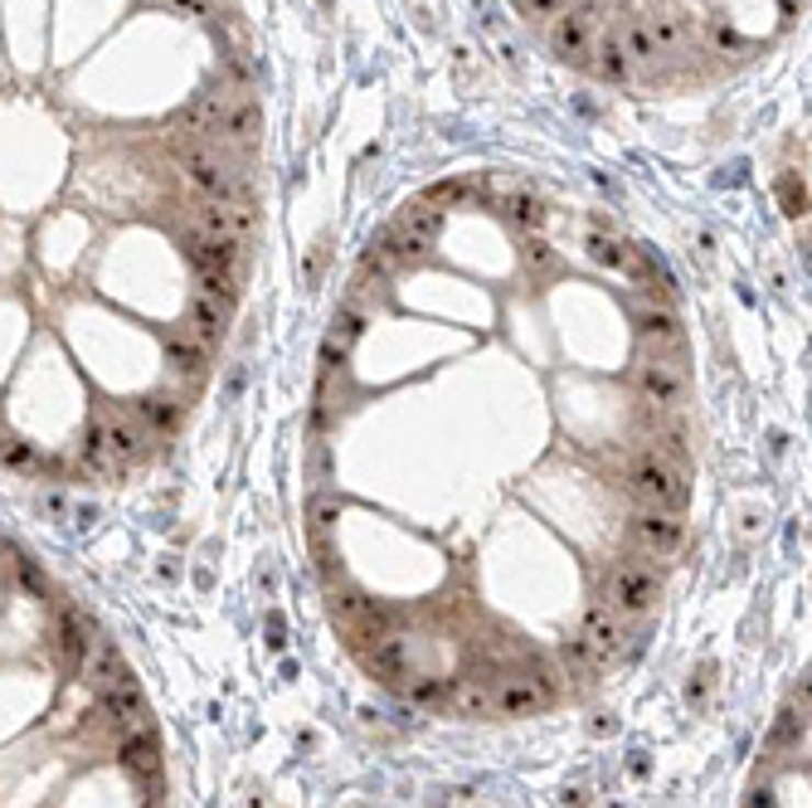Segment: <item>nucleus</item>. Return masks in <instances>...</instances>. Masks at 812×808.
<instances>
[{
    "label": "nucleus",
    "instance_id": "obj_43",
    "mask_svg": "<svg viewBox=\"0 0 812 808\" xmlns=\"http://www.w3.org/2000/svg\"><path fill=\"white\" fill-rule=\"evenodd\" d=\"M171 10H185V15H205V0H171Z\"/></svg>",
    "mask_w": 812,
    "mask_h": 808
},
{
    "label": "nucleus",
    "instance_id": "obj_21",
    "mask_svg": "<svg viewBox=\"0 0 812 808\" xmlns=\"http://www.w3.org/2000/svg\"><path fill=\"white\" fill-rule=\"evenodd\" d=\"M589 258L594 263H604V268H613V273H638V263H633V249H628L623 239H613V234H604V229H589Z\"/></svg>",
    "mask_w": 812,
    "mask_h": 808
},
{
    "label": "nucleus",
    "instance_id": "obj_41",
    "mask_svg": "<svg viewBox=\"0 0 812 808\" xmlns=\"http://www.w3.org/2000/svg\"><path fill=\"white\" fill-rule=\"evenodd\" d=\"M44 512L64 521V516H69V497H64V492H44Z\"/></svg>",
    "mask_w": 812,
    "mask_h": 808
},
{
    "label": "nucleus",
    "instance_id": "obj_28",
    "mask_svg": "<svg viewBox=\"0 0 812 808\" xmlns=\"http://www.w3.org/2000/svg\"><path fill=\"white\" fill-rule=\"evenodd\" d=\"M618 40H623V54L633 64H647V59H657V44H652V30H647V20H628L623 30H618Z\"/></svg>",
    "mask_w": 812,
    "mask_h": 808
},
{
    "label": "nucleus",
    "instance_id": "obj_12",
    "mask_svg": "<svg viewBox=\"0 0 812 808\" xmlns=\"http://www.w3.org/2000/svg\"><path fill=\"white\" fill-rule=\"evenodd\" d=\"M229 317H234V307H229V302H219V298L190 293V302H185V332L195 336L200 346H210V351L224 341V332H229Z\"/></svg>",
    "mask_w": 812,
    "mask_h": 808
},
{
    "label": "nucleus",
    "instance_id": "obj_24",
    "mask_svg": "<svg viewBox=\"0 0 812 808\" xmlns=\"http://www.w3.org/2000/svg\"><path fill=\"white\" fill-rule=\"evenodd\" d=\"M652 44H657V54H686V40H691V30H686L681 15H652Z\"/></svg>",
    "mask_w": 812,
    "mask_h": 808
},
{
    "label": "nucleus",
    "instance_id": "obj_11",
    "mask_svg": "<svg viewBox=\"0 0 812 808\" xmlns=\"http://www.w3.org/2000/svg\"><path fill=\"white\" fill-rule=\"evenodd\" d=\"M594 35H599L594 10H569V15H560L555 30H550V49H555V59H565V64H584L589 49H594Z\"/></svg>",
    "mask_w": 812,
    "mask_h": 808
},
{
    "label": "nucleus",
    "instance_id": "obj_10",
    "mask_svg": "<svg viewBox=\"0 0 812 808\" xmlns=\"http://www.w3.org/2000/svg\"><path fill=\"white\" fill-rule=\"evenodd\" d=\"M253 224H258V210L229 205V200H205L195 210V220H190V229L214 234V239H244V234H253Z\"/></svg>",
    "mask_w": 812,
    "mask_h": 808
},
{
    "label": "nucleus",
    "instance_id": "obj_23",
    "mask_svg": "<svg viewBox=\"0 0 812 808\" xmlns=\"http://www.w3.org/2000/svg\"><path fill=\"white\" fill-rule=\"evenodd\" d=\"M166 361H171L176 370H185V375H200V370L210 366V346H200L190 332L166 336Z\"/></svg>",
    "mask_w": 812,
    "mask_h": 808
},
{
    "label": "nucleus",
    "instance_id": "obj_45",
    "mask_svg": "<svg viewBox=\"0 0 812 808\" xmlns=\"http://www.w3.org/2000/svg\"><path fill=\"white\" fill-rule=\"evenodd\" d=\"M749 808H774V794H769V789H754V799H749Z\"/></svg>",
    "mask_w": 812,
    "mask_h": 808
},
{
    "label": "nucleus",
    "instance_id": "obj_32",
    "mask_svg": "<svg viewBox=\"0 0 812 808\" xmlns=\"http://www.w3.org/2000/svg\"><path fill=\"white\" fill-rule=\"evenodd\" d=\"M511 220H516V229L540 234L545 229V205H540L535 195H511Z\"/></svg>",
    "mask_w": 812,
    "mask_h": 808
},
{
    "label": "nucleus",
    "instance_id": "obj_39",
    "mask_svg": "<svg viewBox=\"0 0 812 808\" xmlns=\"http://www.w3.org/2000/svg\"><path fill=\"white\" fill-rule=\"evenodd\" d=\"M409 702H419V706H428V702H443V682H438V677L414 682V687H409Z\"/></svg>",
    "mask_w": 812,
    "mask_h": 808
},
{
    "label": "nucleus",
    "instance_id": "obj_34",
    "mask_svg": "<svg viewBox=\"0 0 812 808\" xmlns=\"http://www.w3.org/2000/svg\"><path fill=\"white\" fill-rule=\"evenodd\" d=\"M778 200H783V215H808V186L798 181V176H783L778 181Z\"/></svg>",
    "mask_w": 812,
    "mask_h": 808
},
{
    "label": "nucleus",
    "instance_id": "obj_3",
    "mask_svg": "<svg viewBox=\"0 0 812 808\" xmlns=\"http://www.w3.org/2000/svg\"><path fill=\"white\" fill-rule=\"evenodd\" d=\"M93 434L122 468H132L146 453V429L137 424V414H132L127 404H103V409L93 414Z\"/></svg>",
    "mask_w": 812,
    "mask_h": 808
},
{
    "label": "nucleus",
    "instance_id": "obj_5",
    "mask_svg": "<svg viewBox=\"0 0 812 808\" xmlns=\"http://www.w3.org/2000/svg\"><path fill=\"white\" fill-rule=\"evenodd\" d=\"M579 638L594 648L604 662H613V658H623L628 653V643H633V628H628V619L613 609V604H589L584 609V624H579Z\"/></svg>",
    "mask_w": 812,
    "mask_h": 808
},
{
    "label": "nucleus",
    "instance_id": "obj_40",
    "mask_svg": "<svg viewBox=\"0 0 812 808\" xmlns=\"http://www.w3.org/2000/svg\"><path fill=\"white\" fill-rule=\"evenodd\" d=\"M20 585H30V590H35V594H44V575H40V570H35V565H30V556H25V560H20Z\"/></svg>",
    "mask_w": 812,
    "mask_h": 808
},
{
    "label": "nucleus",
    "instance_id": "obj_36",
    "mask_svg": "<svg viewBox=\"0 0 812 808\" xmlns=\"http://www.w3.org/2000/svg\"><path fill=\"white\" fill-rule=\"evenodd\" d=\"M526 268L530 273H555V249L545 239H530L526 244Z\"/></svg>",
    "mask_w": 812,
    "mask_h": 808
},
{
    "label": "nucleus",
    "instance_id": "obj_35",
    "mask_svg": "<svg viewBox=\"0 0 812 808\" xmlns=\"http://www.w3.org/2000/svg\"><path fill=\"white\" fill-rule=\"evenodd\" d=\"M336 512H341V507H336V497H326V492H317V497L307 502V521H312V531H317V536L331 531Z\"/></svg>",
    "mask_w": 812,
    "mask_h": 808
},
{
    "label": "nucleus",
    "instance_id": "obj_2",
    "mask_svg": "<svg viewBox=\"0 0 812 808\" xmlns=\"http://www.w3.org/2000/svg\"><path fill=\"white\" fill-rule=\"evenodd\" d=\"M628 487H633V497L642 502V507H652V512H676V516H681V507H686L681 473H676L667 458H657V453L638 458L633 473H628Z\"/></svg>",
    "mask_w": 812,
    "mask_h": 808
},
{
    "label": "nucleus",
    "instance_id": "obj_1",
    "mask_svg": "<svg viewBox=\"0 0 812 808\" xmlns=\"http://www.w3.org/2000/svg\"><path fill=\"white\" fill-rule=\"evenodd\" d=\"M662 599V575L657 570H647L642 560H618L613 570H608V599L623 619H642L647 609H657Z\"/></svg>",
    "mask_w": 812,
    "mask_h": 808
},
{
    "label": "nucleus",
    "instance_id": "obj_38",
    "mask_svg": "<svg viewBox=\"0 0 812 808\" xmlns=\"http://www.w3.org/2000/svg\"><path fill=\"white\" fill-rule=\"evenodd\" d=\"M516 10L530 20H560L565 15V0H516Z\"/></svg>",
    "mask_w": 812,
    "mask_h": 808
},
{
    "label": "nucleus",
    "instance_id": "obj_4",
    "mask_svg": "<svg viewBox=\"0 0 812 808\" xmlns=\"http://www.w3.org/2000/svg\"><path fill=\"white\" fill-rule=\"evenodd\" d=\"M628 536H633L638 551H647V556H657V560H672L676 551H681V541H686V521L676 512L642 507L633 521H628Z\"/></svg>",
    "mask_w": 812,
    "mask_h": 808
},
{
    "label": "nucleus",
    "instance_id": "obj_25",
    "mask_svg": "<svg viewBox=\"0 0 812 808\" xmlns=\"http://www.w3.org/2000/svg\"><path fill=\"white\" fill-rule=\"evenodd\" d=\"M127 409L137 414V424L146 434H171L176 419H180V409L171 400H142V404H127Z\"/></svg>",
    "mask_w": 812,
    "mask_h": 808
},
{
    "label": "nucleus",
    "instance_id": "obj_19",
    "mask_svg": "<svg viewBox=\"0 0 812 808\" xmlns=\"http://www.w3.org/2000/svg\"><path fill=\"white\" fill-rule=\"evenodd\" d=\"M244 254V239H214V234L190 229V258H195L200 273H229Z\"/></svg>",
    "mask_w": 812,
    "mask_h": 808
},
{
    "label": "nucleus",
    "instance_id": "obj_16",
    "mask_svg": "<svg viewBox=\"0 0 812 808\" xmlns=\"http://www.w3.org/2000/svg\"><path fill=\"white\" fill-rule=\"evenodd\" d=\"M180 171H185V186L200 190V195H214V200H234V195H239V181H229V171H224L210 152H185Z\"/></svg>",
    "mask_w": 812,
    "mask_h": 808
},
{
    "label": "nucleus",
    "instance_id": "obj_44",
    "mask_svg": "<svg viewBox=\"0 0 812 808\" xmlns=\"http://www.w3.org/2000/svg\"><path fill=\"white\" fill-rule=\"evenodd\" d=\"M433 200H462V186H453V181H448V186H433Z\"/></svg>",
    "mask_w": 812,
    "mask_h": 808
},
{
    "label": "nucleus",
    "instance_id": "obj_13",
    "mask_svg": "<svg viewBox=\"0 0 812 808\" xmlns=\"http://www.w3.org/2000/svg\"><path fill=\"white\" fill-rule=\"evenodd\" d=\"M365 667L375 672V677H404V672L414 667V638L399 633V628H390V633H380L375 643H365Z\"/></svg>",
    "mask_w": 812,
    "mask_h": 808
},
{
    "label": "nucleus",
    "instance_id": "obj_18",
    "mask_svg": "<svg viewBox=\"0 0 812 808\" xmlns=\"http://www.w3.org/2000/svg\"><path fill=\"white\" fill-rule=\"evenodd\" d=\"M365 336V307L360 302H346L341 312H336V322H331V332H326V346H322V361L326 366H336V361H346L351 356V346Z\"/></svg>",
    "mask_w": 812,
    "mask_h": 808
},
{
    "label": "nucleus",
    "instance_id": "obj_42",
    "mask_svg": "<svg viewBox=\"0 0 812 808\" xmlns=\"http://www.w3.org/2000/svg\"><path fill=\"white\" fill-rule=\"evenodd\" d=\"M710 40H715L720 49H740V35L730 25H710Z\"/></svg>",
    "mask_w": 812,
    "mask_h": 808
},
{
    "label": "nucleus",
    "instance_id": "obj_8",
    "mask_svg": "<svg viewBox=\"0 0 812 808\" xmlns=\"http://www.w3.org/2000/svg\"><path fill=\"white\" fill-rule=\"evenodd\" d=\"M638 390H642V400L652 404V409H662V414H676L686 404V375H681V366H672V361H647L638 370Z\"/></svg>",
    "mask_w": 812,
    "mask_h": 808
},
{
    "label": "nucleus",
    "instance_id": "obj_27",
    "mask_svg": "<svg viewBox=\"0 0 812 808\" xmlns=\"http://www.w3.org/2000/svg\"><path fill=\"white\" fill-rule=\"evenodd\" d=\"M638 332L647 336V341H662V346H676V336H681V332H676V317L667 307H642L638 312Z\"/></svg>",
    "mask_w": 812,
    "mask_h": 808
},
{
    "label": "nucleus",
    "instance_id": "obj_46",
    "mask_svg": "<svg viewBox=\"0 0 812 808\" xmlns=\"http://www.w3.org/2000/svg\"><path fill=\"white\" fill-rule=\"evenodd\" d=\"M0 444H5V429H0Z\"/></svg>",
    "mask_w": 812,
    "mask_h": 808
},
{
    "label": "nucleus",
    "instance_id": "obj_17",
    "mask_svg": "<svg viewBox=\"0 0 812 808\" xmlns=\"http://www.w3.org/2000/svg\"><path fill=\"white\" fill-rule=\"evenodd\" d=\"M443 706L453 716H462V721H487V716L496 711V706H492V687L482 677H453V682H443Z\"/></svg>",
    "mask_w": 812,
    "mask_h": 808
},
{
    "label": "nucleus",
    "instance_id": "obj_26",
    "mask_svg": "<svg viewBox=\"0 0 812 808\" xmlns=\"http://www.w3.org/2000/svg\"><path fill=\"white\" fill-rule=\"evenodd\" d=\"M258 127H263V112H258V103H248V98H244V103H229L219 132H224V137H234V142H248Z\"/></svg>",
    "mask_w": 812,
    "mask_h": 808
},
{
    "label": "nucleus",
    "instance_id": "obj_30",
    "mask_svg": "<svg viewBox=\"0 0 812 808\" xmlns=\"http://www.w3.org/2000/svg\"><path fill=\"white\" fill-rule=\"evenodd\" d=\"M83 648H88L83 619H78V614H64V624H59V662H64V667H78Z\"/></svg>",
    "mask_w": 812,
    "mask_h": 808
},
{
    "label": "nucleus",
    "instance_id": "obj_31",
    "mask_svg": "<svg viewBox=\"0 0 812 808\" xmlns=\"http://www.w3.org/2000/svg\"><path fill=\"white\" fill-rule=\"evenodd\" d=\"M0 468H10V473H35V468H40V453H35V444L5 439V444H0Z\"/></svg>",
    "mask_w": 812,
    "mask_h": 808
},
{
    "label": "nucleus",
    "instance_id": "obj_15",
    "mask_svg": "<svg viewBox=\"0 0 812 808\" xmlns=\"http://www.w3.org/2000/svg\"><path fill=\"white\" fill-rule=\"evenodd\" d=\"M492 706L501 716H535V711H545V697H540V687L530 682V672H506L501 682L492 687Z\"/></svg>",
    "mask_w": 812,
    "mask_h": 808
},
{
    "label": "nucleus",
    "instance_id": "obj_29",
    "mask_svg": "<svg viewBox=\"0 0 812 808\" xmlns=\"http://www.w3.org/2000/svg\"><path fill=\"white\" fill-rule=\"evenodd\" d=\"M560 658H565V667L574 672V677H594V672L604 667V658L594 653V648L584 643L579 633H574V638H565V643H560Z\"/></svg>",
    "mask_w": 812,
    "mask_h": 808
},
{
    "label": "nucleus",
    "instance_id": "obj_6",
    "mask_svg": "<svg viewBox=\"0 0 812 808\" xmlns=\"http://www.w3.org/2000/svg\"><path fill=\"white\" fill-rule=\"evenodd\" d=\"M98 721L108 726V731L127 736V731H142V726H151V706H146L142 687L137 682H117V687L103 692V702H98Z\"/></svg>",
    "mask_w": 812,
    "mask_h": 808
},
{
    "label": "nucleus",
    "instance_id": "obj_7",
    "mask_svg": "<svg viewBox=\"0 0 812 808\" xmlns=\"http://www.w3.org/2000/svg\"><path fill=\"white\" fill-rule=\"evenodd\" d=\"M78 682H83L88 692H98L103 697L108 687H117V682H127L132 672H127V658L117 653V643H108V638H88V648H83V658H78Z\"/></svg>",
    "mask_w": 812,
    "mask_h": 808
},
{
    "label": "nucleus",
    "instance_id": "obj_14",
    "mask_svg": "<svg viewBox=\"0 0 812 808\" xmlns=\"http://www.w3.org/2000/svg\"><path fill=\"white\" fill-rule=\"evenodd\" d=\"M117 765L127 774H137V779H156V774H161V736H156L151 726L127 731L117 740Z\"/></svg>",
    "mask_w": 812,
    "mask_h": 808
},
{
    "label": "nucleus",
    "instance_id": "obj_20",
    "mask_svg": "<svg viewBox=\"0 0 812 808\" xmlns=\"http://www.w3.org/2000/svg\"><path fill=\"white\" fill-rule=\"evenodd\" d=\"M589 59H594V69H599L608 83H623V78L633 74V59L623 54V40H618V30H599V35H594Z\"/></svg>",
    "mask_w": 812,
    "mask_h": 808
},
{
    "label": "nucleus",
    "instance_id": "obj_33",
    "mask_svg": "<svg viewBox=\"0 0 812 808\" xmlns=\"http://www.w3.org/2000/svg\"><path fill=\"white\" fill-rule=\"evenodd\" d=\"M195 293H205V298H219V302H239V283H234V273H200V288Z\"/></svg>",
    "mask_w": 812,
    "mask_h": 808
},
{
    "label": "nucleus",
    "instance_id": "obj_22",
    "mask_svg": "<svg viewBox=\"0 0 812 808\" xmlns=\"http://www.w3.org/2000/svg\"><path fill=\"white\" fill-rule=\"evenodd\" d=\"M224 112H229V98H224V93H205V98H195V108L185 112V127L200 132V137H219Z\"/></svg>",
    "mask_w": 812,
    "mask_h": 808
},
{
    "label": "nucleus",
    "instance_id": "obj_9",
    "mask_svg": "<svg viewBox=\"0 0 812 808\" xmlns=\"http://www.w3.org/2000/svg\"><path fill=\"white\" fill-rule=\"evenodd\" d=\"M443 234V210L433 200H409L399 210V254H428Z\"/></svg>",
    "mask_w": 812,
    "mask_h": 808
},
{
    "label": "nucleus",
    "instance_id": "obj_37",
    "mask_svg": "<svg viewBox=\"0 0 812 808\" xmlns=\"http://www.w3.org/2000/svg\"><path fill=\"white\" fill-rule=\"evenodd\" d=\"M798 740H803V716H798V706H788V711L778 716V745L793 750Z\"/></svg>",
    "mask_w": 812,
    "mask_h": 808
}]
</instances>
